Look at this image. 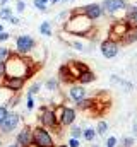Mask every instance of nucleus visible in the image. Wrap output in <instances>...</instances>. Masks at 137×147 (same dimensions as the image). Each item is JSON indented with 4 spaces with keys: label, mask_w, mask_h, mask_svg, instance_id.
Wrapping results in <instances>:
<instances>
[{
    "label": "nucleus",
    "mask_w": 137,
    "mask_h": 147,
    "mask_svg": "<svg viewBox=\"0 0 137 147\" xmlns=\"http://www.w3.org/2000/svg\"><path fill=\"white\" fill-rule=\"evenodd\" d=\"M5 75L3 77H21V79H26L29 77V63L19 57V55H10L5 62Z\"/></svg>",
    "instance_id": "nucleus-1"
},
{
    "label": "nucleus",
    "mask_w": 137,
    "mask_h": 147,
    "mask_svg": "<svg viewBox=\"0 0 137 147\" xmlns=\"http://www.w3.org/2000/svg\"><path fill=\"white\" fill-rule=\"evenodd\" d=\"M91 28H93L91 19L86 14L82 16V14H77V12H72L68 22L65 24V29H67L68 33L75 34V36H84Z\"/></svg>",
    "instance_id": "nucleus-2"
},
{
    "label": "nucleus",
    "mask_w": 137,
    "mask_h": 147,
    "mask_svg": "<svg viewBox=\"0 0 137 147\" xmlns=\"http://www.w3.org/2000/svg\"><path fill=\"white\" fill-rule=\"evenodd\" d=\"M34 147H53V139L45 127H36L33 130Z\"/></svg>",
    "instance_id": "nucleus-3"
},
{
    "label": "nucleus",
    "mask_w": 137,
    "mask_h": 147,
    "mask_svg": "<svg viewBox=\"0 0 137 147\" xmlns=\"http://www.w3.org/2000/svg\"><path fill=\"white\" fill-rule=\"evenodd\" d=\"M130 28H132V26H130L127 21H117V22H113L111 28H110V34L113 36L111 39H122V38L129 33Z\"/></svg>",
    "instance_id": "nucleus-4"
},
{
    "label": "nucleus",
    "mask_w": 137,
    "mask_h": 147,
    "mask_svg": "<svg viewBox=\"0 0 137 147\" xmlns=\"http://www.w3.org/2000/svg\"><path fill=\"white\" fill-rule=\"evenodd\" d=\"M19 125V115L16 113H7V116L3 118V121L0 123V130L3 134H10L14 132V128Z\"/></svg>",
    "instance_id": "nucleus-5"
},
{
    "label": "nucleus",
    "mask_w": 137,
    "mask_h": 147,
    "mask_svg": "<svg viewBox=\"0 0 137 147\" xmlns=\"http://www.w3.org/2000/svg\"><path fill=\"white\" fill-rule=\"evenodd\" d=\"M101 53L103 57H106V58H115L117 57V53H118V43L115 41V39H104L101 43Z\"/></svg>",
    "instance_id": "nucleus-6"
},
{
    "label": "nucleus",
    "mask_w": 137,
    "mask_h": 147,
    "mask_svg": "<svg viewBox=\"0 0 137 147\" xmlns=\"http://www.w3.org/2000/svg\"><path fill=\"white\" fill-rule=\"evenodd\" d=\"M41 125L45 127V128H55L57 125H58V118H57V115H55V111L53 110H45L41 111Z\"/></svg>",
    "instance_id": "nucleus-7"
},
{
    "label": "nucleus",
    "mask_w": 137,
    "mask_h": 147,
    "mask_svg": "<svg viewBox=\"0 0 137 147\" xmlns=\"http://www.w3.org/2000/svg\"><path fill=\"white\" fill-rule=\"evenodd\" d=\"M33 48H34V39L31 36L22 34V36L17 38V53L19 55H28Z\"/></svg>",
    "instance_id": "nucleus-8"
},
{
    "label": "nucleus",
    "mask_w": 137,
    "mask_h": 147,
    "mask_svg": "<svg viewBox=\"0 0 137 147\" xmlns=\"http://www.w3.org/2000/svg\"><path fill=\"white\" fill-rule=\"evenodd\" d=\"M100 7H101L103 12L115 14L117 10H123L127 7V3H125V0H104Z\"/></svg>",
    "instance_id": "nucleus-9"
},
{
    "label": "nucleus",
    "mask_w": 137,
    "mask_h": 147,
    "mask_svg": "<svg viewBox=\"0 0 137 147\" xmlns=\"http://www.w3.org/2000/svg\"><path fill=\"white\" fill-rule=\"evenodd\" d=\"M57 118H58V121L62 125H72L74 120H75V111L72 108H67V106H60V113L57 115Z\"/></svg>",
    "instance_id": "nucleus-10"
},
{
    "label": "nucleus",
    "mask_w": 137,
    "mask_h": 147,
    "mask_svg": "<svg viewBox=\"0 0 137 147\" xmlns=\"http://www.w3.org/2000/svg\"><path fill=\"white\" fill-rule=\"evenodd\" d=\"M17 144H19V147H31V144H33V130H31L29 127H24V128L19 132V135H17Z\"/></svg>",
    "instance_id": "nucleus-11"
},
{
    "label": "nucleus",
    "mask_w": 137,
    "mask_h": 147,
    "mask_svg": "<svg viewBox=\"0 0 137 147\" xmlns=\"http://www.w3.org/2000/svg\"><path fill=\"white\" fill-rule=\"evenodd\" d=\"M24 80L26 79H21V77H3V87L9 89V91H19L22 86H24Z\"/></svg>",
    "instance_id": "nucleus-12"
},
{
    "label": "nucleus",
    "mask_w": 137,
    "mask_h": 147,
    "mask_svg": "<svg viewBox=\"0 0 137 147\" xmlns=\"http://www.w3.org/2000/svg\"><path fill=\"white\" fill-rule=\"evenodd\" d=\"M84 14H86L91 21H94V19L101 17L103 10H101V7H100L98 3H89V5H86V7H84Z\"/></svg>",
    "instance_id": "nucleus-13"
},
{
    "label": "nucleus",
    "mask_w": 137,
    "mask_h": 147,
    "mask_svg": "<svg viewBox=\"0 0 137 147\" xmlns=\"http://www.w3.org/2000/svg\"><path fill=\"white\" fill-rule=\"evenodd\" d=\"M70 98H72L74 101H79V99L86 98V89H84L82 86H74V87L70 89Z\"/></svg>",
    "instance_id": "nucleus-14"
},
{
    "label": "nucleus",
    "mask_w": 137,
    "mask_h": 147,
    "mask_svg": "<svg viewBox=\"0 0 137 147\" xmlns=\"http://www.w3.org/2000/svg\"><path fill=\"white\" fill-rule=\"evenodd\" d=\"M125 21H127L130 26H137V7H129Z\"/></svg>",
    "instance_id": "nucleus-15"
},
{
    "label": "nucleus",
    "mask_w": 137,
    "mask_h": 147,
    "mask_svg": "<svg viewBox=\"0 0 137 147\" xmlns=\"http://www.w3.org/2000/svg\"><path fill=\"white\" fill-rule=\"evenodd\" d=\"M94 79H96V75L91 72L89 69H87V70H84V72H82L81 75H79V77H77V80H79L81 84H87V82H93Z\"/></svg>",
    "instance_id": "nucleus-16"
},
{
    "label": "nucleus",
    "mask_w": 137,
    "mask_h": 147,
    "mask_svg": "<svg viewBox=\"0 0 137 147\" xmlns=\"http://www.w3.org/2000/svg\"><path fill=\"white\" fill-rule=\"evenodd\" d=\"M75 103H77V108L79 110H89V108L94 106V99H86V98H82V99H79Z\"/></svg>",
    "instance_id": "nucleus-17"
},
{
    "label": "nucleus",
    "mask_w": 137,
    "mask_h": 147,
    "mask_svg": "<svg viewBox=\"0 0 137 147\" xmlns=\"http://www.w3.org/2000/svg\"><path fill=\"white\" fill-rule=\"evenodd\" d=\"M39 31H41V34H45V36H52V28H50V22H41Z\"/></svg>",
    "instance_id": "nucleus-18"
},
{
    "label": "nucleus",
    "mask_w": 137,
    "mask_h": 147,
    "mask_svg": "<svg viewBox=\"0 0 137 147\" xmlns=\"http://www.w3.org/2000/svg\"><path fill=\"white\" fill-rule=\"evenodd\" d=\"M9 57H10V51H9V48H5V46H0V62H5Z\"/></svg>",
    "instance_id": "nucleus-19"
},
{
    "label": "nucleus",
    "mask_w": 137,
    "mask_h": 147,
    "mask_svg": "<svg viewBox=\"0 0 137 147\" xmlns=\"http://www.w3.org/2000/svg\"><path fill=\"white\" fill-rule=\"evenodd\" d=\"M94 137H96V132H94L93 128H87V130H84V139H86V140H89V142H91Z\"/></svg>",
    "instance_id": "nucleus-20"
},
{
    "label": "nucleus",
    "mask_w": 137,
    "mask_h": 147,
    "mask_svg": "<svg viewBox=\"0 0 137 147\" xmlns=\"http://www.w3.org/2000/svg\"><path fill=\"white\" fill-rule=\"evenodd\" d=\"M46 2L48 0H34V7L39 10H46Z\"/></svg>",
    "instance_id": "nucleus-21"
},
{
    "label": "nucleus",
    "mask_w": 137,
    "mask_h": 147,
    "mask_svg": "<svg viewBox=\"0 0 137 147\" xmlns=\"http://www.w3.org/2000/svg\"><path fill=\"white\" fill-rule=\"evenodd\" d=\"M106 130H108V125H106L104 121H100V123H98V134H100V135H104Z\"/></svg>",
    "instance_id": "nucleus-22"
},
{
    "label": "nucleus",
    "mask_w": 137,
    "mask_h": 147,
    "mask_svg": "<svg viewBox=\"0 0 137 147\" xmlns=\"http://www.w3.org/2000/svg\"><path fill=\"white\" fill-rule=\"evenodd\" d=\"M12 16V10L10 9H2L0 10V19H9Z\"/></svg>",
    "instance_id": "nucleus-23"
},
{
    "label": "nucleus",
    "mask_w": 137,
    "mask_h": 147,
    "mask_svg": "<svg viewBox=\"0 0 137 147\" xmlns=\"http://www.w3.org/2000/svg\"><path fill=\"white\" fill-rule=\"evenodd\" d=\"M46 87H48L50 91H55V89L58 87V82H57V80H48V82H46Z\"/></svg>",
    "instance_id": "nucleus-24"
},
{
    "label": "nucleus",
    "mask_w": 137,
    "mask_h": 147,
    "mask_svg": "<svg viewBox=\"0 0 137 147\" xmlns=\"http://www.w3.org/2000/svg\"><path fill=\"white\" fill-rule=\"evenodd\" d=\"M70 134H72V139H79V137L82 135V132H81V130H79L77 127H74V128L70 130Z\"/></svg>",
    "instance_id": "nucleus-25"
},
{
    "label": "nucleus",
    "mask_w": 137,
    "mask_h": 147,
    "mask_svg": "<svg viewBox=\"0 0 137 147\" xmlns=\"http://www.w3.org/2000/svg\"><path fill=\"white\" fill-rule=\"evenodd\" d=\"M5 116H7V108H5V106H0V123L3 121Z\"/></svg>",
    "instance_id": "nucleus-26"
},
{
    "label": "nucleus",
    "mask_w": 137,
    "mask_h": 147,
    "mask_svg": "<svg viewBox=\"0 0 137 147\" xmlns=\"http://www.w3.org/2000/svg\"><path fill=\"white\" fill-rule=\"evenodd\" d=\"M115 146H117V139L115 137H110L106 140V147H115Z\"/></svg>",
    "instance_id": "nucleus-27"
},
{
    "label": "nucleus",
    "mask_w": 137,
    "mask_h": 147,
    "mask_svg": "<svg viewBox=\"0 0 137 147\" xmlns=\"http://www.w3.org/2000/svg\"><path fill=\"white\" fill-rule=\"evenodd\" d=\"M33 106H34L33 96H31V94H28V105H26V108H28V110H33Z\"/></svg>",
    "instance_id": "nucleus-28"
},
{
    "label": "nucleus",
    "mask_w": 137,
    "mask_h": 147,
    "mask_svg": "<svg viewBox=\"0 0 137 147\" xmlns=\"http://www.w3.org/2000/svg\"><path fill=\"white\" fill-rule=\"evenodd\" d=\"M68 146L70 147H79V140H77V139H70V140H68Z\"/></svg>",
    "instance_id": "nucleus-29"
},
{
    "label": "nucleus",
    "mask_w": 137,
    "mask_h": 147,
    "mask_svg": "<svg viewBox=\"0 0 137 147\" xmlns=\"http://www.w3.org/2000/svg\"><path fill=\"white\" fill-rule=\"evenodd\" d=\"M24 7H26V3H24L22 0H19V2H17V10H19V12H22V10H24Z\"/></svg>",
    "instance_id": "nucleus-30"
},
{
    "label": "nucleus",
    "mask_w": 137,
    "mask_h": 147,
    "mask_svg": "<svg viewBox=\"0 0 137 147\" xmlns=\"http://www.w3.org/2000/svg\"><path fill=\"white\" fill-rule=\"evenodd\" d=\"M123 144H125V147H132V144H134V139H123Z\"/></svg>",
    "instance_id": "nucleus-31"
},
{
    "label": "nucleus",
    "mask_w": 137,
    "mask_h": 147,
    "mask_svg": "<svg viewBox=\"0 0 137 147\" xmlns=\"http://www.w3.org/2000/svg\"><path fill=\"white\" fill-rule=\"evenodd\" d=\"M38 89H39V84H34L33 87H31V89H29V94H31V96H33L34 92H38Z\"/></svg>",
    "instance_id": "nucleus-32"
},
{
    "label": "nucleus",
    "mask_w": 137,
    "mask_h": 147,
    "mask_svg": "<svg viewBox=\"0 0 137 147\" xmlns=\"http://www.w3.org/2000/svg\"><path fill=\"white\" fill-rule=\"evenodd\" d=\"M3 75H5V63L0 62V77H3Z\"/></svg>",
    "instance_id": "nucleus-33"
},
{
    "label": "nucleus",
    "mask_w": 137,
    "mask_h": 147,
    "mask_svg": "<svg viewBox=\"0 0 137 147\" xmlns=\"http://www.w3.org/2000/svg\"><path fill=\"white\" fill-rule=\"evenodd\" d=\"M9 36H10L9 33H3V31H2V33H0V41H5V39H9Z\"/></svg>",
    "instance_id": "nucleus-34"
},
{
    "label": "nucleus",
    "mask_w": 137,
    "mask_h": 147,
    "mask_svg": "<svg viewBox=\"0 0 137 147\" xmlns=\"http://www.w3.org/2000/svg\"><path fill=\"white\" fill-rule=\"evenodd\" d=\"M9 21H10L12 24H19V19H17V17H14V16H10V17H9Z\"/></svg>",
    "instance_id": "nucleus-35"
},
{
    "label": "nucleus",
    "mask_w": 137,
    "mask_h": 147,
    "mask_svg": "<svg viewBox=\"0 0 137 147\" xmlns=\"http://www.w3.org/2000/svg\"><path fill=\"white\" fill-rule=\"evenodd\" d=\"M132 33L136 34V38H137V26H132Z\"/></svg>",
    "instance_id": "nucleus-36"
},
{
    "label": "nucleus",
    "mask_w": 137,
    "mask_h": 147,
    "mask_svg": "<svg viewBox=\"0 0 137 147\" xmlns=\"http://www.w3.org/2000/svg\"><path fill=\"white\" fill-rule=\"evenodd\" d=\"M7 2H9V0H0V5H5Z\"/></svg>",
    "instance_id": "nucleus-37"
},
{
    "label": "nucleus",
    "mask_w": 137,
    "mask_h": 147,
    "mask_svg": "<svg viewBox=\"0 0 137 147\" xmlns=\"http://www.w3.org/2000/svg\"><path fill=\"white\" fill-rule=\"evenodd\" d=\"M2 31H3V28H2V24H0V33H2Z\"/></svg>",
    "instance_id": "nucleus-38"
},
{
    "label": "nucleus",
    "mask_w": 137,
    "mask_h": 147,
    "mask_svg": "<svg viewBox=\"0 0 137 147\" xmlns=\"http://www.w3.org/2000/svg\"><path fill=\"white\" fill-rule=\"evenodd\" d=\"M52 2H53V3H57V2H60V0H52Z\"/></svg>",
    "instance_id": "nucleus-39"
},
{
    "label": "nucleus",
    "mask_w": 137,
    "mask_h": 147,
    "mask_svg": "<svg viewBox=\"0 0 137 147\" xmlns=\"http://www.w3.org/2000/svg\"><path fill=\"white\" fill-rule=\"evenodd\" d=\"M10 147H19V144H16V146H10Z\"/></svg>",
    "instance_id": "nucleus-40"
},
{
    "label": "nucleus",
    "mask_w": 137,
    "mask_h": 147,
    "mask_svg": "<svg viewBox=\"0 0 137 147\" xmlns=\"http://www.w3.org/2000/svg\"><path fill=\"white\" fill-rule=\"evenodd\" d=\"M57 147H68V146H57Z\"/></svg>",
    "instance_id": "nucleus-41"
}]
</instances>
